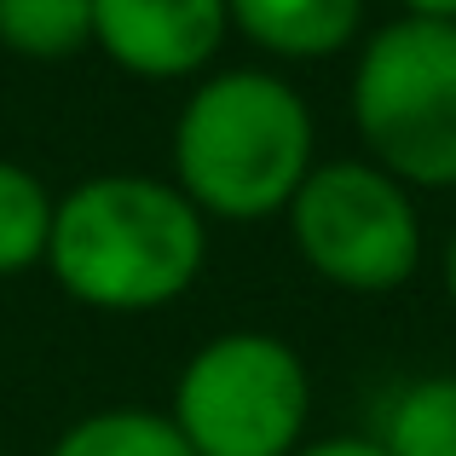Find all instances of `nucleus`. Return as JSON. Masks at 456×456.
I'll use <instances>...</instances> for the list:
<instances>
[{"instance_id":"1","label":"nucleus","mask_w":456,"mask_h":456,"mask_svg":"<svg viewBox=\"0 0 456 456\" xmlns=\"http://www.w3.org/2000/svg\"><path fill=\"white\" fill-rule=\"evenodd\" d=\"M208 260V214L151 174H93L58 197L53 266L58 289L99 312H156L197 283Z\"/></svg>"},{"instance_id":"2","label":"nucleus","mask_w":456,"mask_h":456,"mask_svg":"<svg viewBox=\"0 0 456 456\" xmlns=\"http://www.w3.org/2000/svg\"><path fill=\"white\" fill-rule=\"evenodd\" d=\"M312 167V110L272 69H220L174 122V185L214 220L283 214Z\"/></svg>"},{"instance_id":"3","label":"nucleus","mask_w":456,"mask_h":456,"mask_svg":"<svg viewBox=\"0 0 456 456\" xmlns=\"http://www.w3.org/2000/svg\"><path fill=\"white\" fill-rule=\"evenodd\" d=\"M353 122L370 162L411 191L456 185V23L393 18L353 64Z\"/></svg>"},{"instance_id":"4","label":"nucleus","mask_w":456,"mask_h":456,"mask_svg":"<svg viewBox=\"0 0 456 456\" xmlns=\"http://www.w3.org/2000/svg\"><path fill=\"white\" fill-rule=\"evenodd\" d=\"M306 411L301 353L266 330H232L185 358L167 416L197 456H295Z\"/></svg>"},{"instance_id":"5","label":"nucleus","mask_w":456,"mask_h":456,"mask_svg":"<svg viewBox=\"0 0 456 456\" xmlns=\"http://www.w3.org/2000/svg\"><path fill=\"white\" fill-rule=\"evenodd\" d=\"M283 214L301 260L346 295L404 289L422 266V214L411 185L376 162H318Z\"/></svg>"},{"instance_id":"6","label":"nucleus","mask_w":456,"mask_h":456,"mask_svg":"<svg viewBox=\"0 0 456 456\" xmlns=\"http://www.w3.org/2000/svg\"><path fill=\"white\" fill-rule=\"evenodd\" d=\"M232 35L225 0H93V46L145 81H185Z\"/></svg>"},{"instance_id":"7","label":"nucleus","mask_w":456,"mask_h":456,"mask_svg":"<svg viewBox=\"0 0 456 456\" xmlns=\"http://www.w3.org/2000/svg\"><path fill=\"white\" fill-rule=\"evenodd\" d=\"M225 12L243 41L289 64L346 53L364 23V0H225Z\"/></svg>"},{"instance_id":"8","label":"nucleus","mask_w":456,"mask_h":456,"mask_svg":"<svg viewBox=\"0 0 456 456\" xmlns=\"http://www.w3.org/2000/svg\"><path fill=\"white\" fill-rule=\"evenodd\" d=\"M376 445L387 456H456V370L404 381L381 411Z\"/></svg>"},{"instance_id":"9","label":"nucleus","mask_w":456,"mask_h":456,"mask_svg":"<svg viewBox=\"0 0 456 456\" xmlns=\"http://www.w3.org/2000/svg\"><path fill=\"white\" fill-rule=\"evenodd\" d=\"M46 456H197L174 416L139 411V404H116V411H93L58 434Z\"/></svg>"},{"instance_id":"10","label":"nucleus","mask_w":456,"mask_h":456,"mask_svg":"<svg viewBox=\"0 0 456 456\" xmlns=\"http://www.w3.org/2000/svg\"><path fill=\"white\" fill-rule=\"evenodd\" d=\"M0 46L29 64H64L93 46V0H0Z\"/></svg>"},{"instance_id":"11","label":"nucleus","mask_w":456,"mask_h":456,"mask_svg":"<svg viewBox=\"0 0 456 456\" xmlns=\"http://www.w3.org/2000/svg\"><path fill=\"white\" fill-rule=\"evenodd\" d=\"M53 191L29 174L23 162H0V278L29 272L46 260L53 243Z\"/></svg>"},{"instance_id":"12","label":"nucleus","mask_w":456,"mask_h":456,"mask_svg":"<svg viewBox=\"0 0 456 456\" xmlns=\"http://www.w3.org/2000/svg\"><path fill=\"white\" fill-rule=\"evenodd\" d=\"M295 456H387V451H381L376 439L341 434V439H318V445H306V451H295Z\"/></svg>"},{"instance_id":"13","label":"nucleus","mask_w":456,"mask_h":456,"mask_svg":"<svg viewBox=\"0 0 456 456\" xmlns=\"http://www.w3.org/2000/svg\"><path fill=\"white\" fill-rule=\"evenodd\" d=\"M404 18H428V23H456V0H399Z\"/></svg>"},{"instance_id":"14","label":"nucleus","mask_w":456,"mask_h":456,"mask_svg":"<svg viewBox=\"0 0 456 456\" xmlns=\"http://www.w3.org/2000/svg\"><path fill=\"white\" fill-rule=\"evenodd\" d=\"M445 295H451V306H456V232H451V248H445Z\"/></svg>"},{"instance_id":"15","label":"nucleus","mask_w":456,"mask_h":456,"mask_svg":"<svg viewBox=\"0 0 456 456\" xmlns=\"http://www.w3.org/2000/svg\"><path fill=\"white\" fill-rule=\"evenodd\" d=\"M0 456H6V451H0Z\"/></svg>"}]
</instances>
